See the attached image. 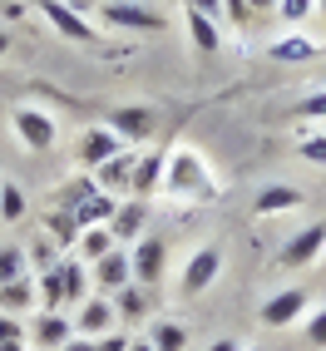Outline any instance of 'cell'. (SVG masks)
Listing matches in <instances>:
<instances>
[{
	"label": "cell",
	"instance_id": "6da1fadb",
	"mask_svg": "<svg viewBox=\"0 0 326 351\" xmlns=\"http://www.w3.org/2000/svg\"><path fill=\"white\" fill-rule=\"evenodd\" d=\"M163 198L173 203H218L223 198V183L218 173L208 169V158L198 149H173L168 163H163Z\"/></svg>",
	"mask_w": 326,
	"mask_h": 351
},
{
	"label": "cell",
	"instance_id": "7a4b0ae2",
	"mask_svg": "<svg viewBox=\"0 0 326 351\" xmlns=\"http://www.w3.org/2000/svg\"><path fill=\"white\" fill-rule=\"evenodd\" d=\"M10 129H15V138H20V144H25L30 154H50V149H55V138H60L55 114H50V109H35V104L10 109Z\"/></svg>",
	"mask_w": 326,
	"mask_h": 351
},
{
	"label": "cell",
	"instance_id": "3957f363",
	"mask_svg": "<svg viewBox=\"0 0 326 351\" xmlns=\"http://www.w3.org/2000/svg\"><path fill=\"white\" fill-rule=\"evenodd\" d=\"M99 20L109 30H129V35H153L163 30V15L149 10V5H138V0H104L99 5Z\"/></svg>",
	"mask_w": 326,
	"mask_h": 351
},
{
	"label": "cell",
	"instance_id": "277c9868",
	"mask_svg": "<svg viewBox=\"0 0 326 351\" xmlns=\"http://www.w3.org/2000/svg\"><path fill=\"white\" fill-rule=\"evenodd\" d=\"M40 15H45V25H50L55 35H64V40H99V30H95V20H89L79 5H69V0H40Z\"/></svg>",
	"mask_w": 326,
	"mask_h": 351
},
{
	"label": "cell",
	"instance_id": "5b68a950",
	"mask_svg": "<svg viewBox=\"0 0 326 351\" xmlns=\"http://www.w3.org/2000/svg\"><path fill=\"white\" fill-rule=\"evenodd\" d=\"M321 252H326V223H307L301 232H292V238L282 243L277 263H282V267H312Z\"/></svg>",
	"mask_w": 326,
	"mask_h": 351
},
{
	"label": "cell",
	"instance_id": "8992f818",
	"mask_svg": "<svg viewBox=\"0 0 326 351\" xmlns=\"http://www.w3.org/2000/svg\"><path fill=\"white\" fill-rule=\"evenodd\" d=\"M129 263H134V282L138 287H158L163 282V263H168V247H163V238H138Z\"/></svg>",
	"mask_w": 326,
	"mask_h": 351
},
{
	"label": "cell",
	"instance_id": "52a82bcc",
	"mask_svg": "<svg viewBox=\"0 0 326 351\" xmlns=\"http://www.w3.org/2000/svg\"><path fill=\"white\" fill-rule=\"evenodd\" d=\"M124 149H129V144H124V138L114 134L109 124H95V129H84V134H79V163H84L89 173H95L99 163H109L114 154H124Z\"/></svg>",
	"mask_w": 326,
	"mask_h": 351
},
{
	"label": "cell",
	"instance_id": "ba28073f",
	"mask_svg": "<svg viewBox=\"0 0 326 351\" xmlns=\"http://www.w3.org/2000/svg\"><path fill=\"white\" fill-rule=\"evenodd\" d=\"M312 307V292L307 287H282L262 302V326H292L301 312Z\"/></svg>",
	"mask_w": 326,
	"mask_h": 351
},
{
	"label": "cell",
	"instance_id": "9c48e42d",
	"mask_svg": "<svg viewBox=\"0 0 326 351\" xmlns=\"http://www.w3.org/2000/svg\"><path fill=\"white\" fill-rule=\"evenodd\" d=\"M218 272H223V247H198L193 257H188V267H183V292L188 297H198V292H208L218 282Z\"/></svg>",
	"mask_w": 326,
	"mask_h": 351
},
{
	"label": "cell",
	"instance_id": "30bf717a",
	"mask_svg": "<svg viewBox=\"0 0 326 351\" xmlns=\"http://www.w3.org/2000/svg\"><path fill=\"white\" fill-rule=\"evenodd\" d=\"M114 134L124 138V144H144V138L153 134V114L144 104H119V109H109V119H104Z\"/></svg>",
	"mask_w": 326,
	"mask_h": 351
},
{
	"label": "cell",
	"instance_id": "8fae6325",
	"mask_svg": "<svg viewBox=\"0 0 326 351\" xmlns=\"http://www.w3.org/2000/svg\"><path fill=\"white\" fill-rule=\"evenodd\" d=\"M114 302H104V297H84L79 302V317H75V337H89V341H99L104 332H114Z\"/></svg>",
	"mask_w": 326,
	"mask_h": 351
},
{
	"label": "cell",
	"instance_id": "7c38bea8",
	"mask_svg": "<svg viewBox=\"0 0 326 351\" xmlns=\"http://www.w3.org/2000/svg\"><path fill=\"white\" fill-rule=\"evenodd\" d=\"M267 55H272L277 64H307V60L321 55V40H316V35H301V30H287V35H277V40L267 45Z\"/></svg>",
	"mask_w": 326,
	"mask_h": 351
},
{
	"label": "cell",
	"instance_id": "4fadbf2b",
	"mask_svg": "<svg viewBox=\"0 0 326 351\" xmlns=\"http://www.w3.org/2000/svg\"><path fill=\"white\" fill-rule=\"evenodd\" d=\"M144 223H149V203L144 198H129V203L114 208L109 232H114V243H138V238H144Z\"/></svg>",
	"mask_w": 326,
	"mask_h": 351
},
{
	"label": "cell",
	"instance_id": "5bb4252c",
	"mask_svg": "<svg viewBox=\"0 0 326 351\" xmlns=\"http://www.w3.org/2000/svg\"><path fill=\"white\" fill-rule=\"evenodd\" d=\"M163 163H168V158H163V154H138L134 158V178H129V193L134 198H153L158 193V183H163Z\"/></svg>",
	"mask_w": 326,
	"mask_h": 351
},
{
	"label": "cell",
	"instance_id": "9a60e30c",
	"mask_svg": "<svg viewBox=\"0 0 326 351\" xmlns=\"http://www.w3.org/2000/svg\"><path fill=\"white\" fill-rule=\"evenodd\" d=\"M95 282H99L104 292H119V287L134 282V263H129L124 247H114L109 257H99V263H95Z\"/></svg>",
	"mask_w": 326,
	"mask_h": 351
},
{
	"label": "cell",
	"instance_id": "2e32d148",
	"mask_svg": "<svg viewBox=\"0 0 326 351\" xmlns=\"http://www.w3.org/2000/svg\"><path fill=\"white\" fill-rule=\"evenodd\" d=\"M301 203H307L301 189H292V183H267L252 208H258V218H272V213H292V208H301Z\"/></svg>",
	"mask_w": 326,
	"mask_h": 351
},
{
	"label": "cell",
	"instance_id": "e0dca14e",
	"mask_svg": "<svg viewBox=\"0 0 326 351\" xmlns=\"http://www.w3.org/2000/svg\"><path fill=\"white\" fill-rule=\"evenodd\" d=\"M134 158L138 154H114L109 163H99V169H95V183H99V189L104 193H129V178H134Z\"/></svg>",
	"mask_w": 326,
	"mask_h": 351
},
{
	"label": "cell",
	"instance_id": "ac0fdd59",
	"mask_svg": "<svg viewBox=\"0 0 326 351\" xmlns=\"http://www.w3.org/2000/svg\"><path fill=\"white\" fill-rule=\"evenodd\" d=\"M69 337H75V322H69L64 312H40V317H35V341H40L45 351L64 346Z\"/></svg>",
	"mask_w": 326,
	"mask_h": 351
},
{
	"label": "cell",
	"instance_id": "d6986e66",
	"mask_svg": "<svg viewBox=\"0 0 326 351\" xmlns=\"http://www.w3.org/2000/svg\"><path fill=\"white\" fill-rule=\"evenodd\" d=\"M188 40H193V50H203V55H218V50H223L218 20L203 15V10H193V5H188Z\"/></svg>",
	"mask_w": 326,
	"mask_h": 351
},
{
	"label": "cell",
	"instance_id": "ffe728a7",
	"mask_svg": "<svg viewBox=\"0 0 326 351\" xmlns=\"http://www.w3.org/2000/svg\"><path fill=\"white\" fill-rule=\"evenodd\" d=\"M25 213H30V198H25V189H20L15 178H5V183H0V223H5V228H15Z\"/></svg>",
	"mask_w": 326,
	"mask_h": 351
},
{
	"label": "cell",
	"instance_id": "44dd1931",
	"mask_svg": "<svg viewBox=\"0 0 326 351\" xmlns=\"http://www.w3.org/2000/svg\"><path fill=\"white\" fill-rule=\"evenodd\" d=\"M114 247H119V243H114L109 228H84L79 232V263H99V257H109Z\"/></svg>",
	"mask_w": 326,
	"mask_h": 351
},
{
	"label": "cell",
	"instance_id": "7402d4cb",
	"mask_svg": "<svg viewBox=\"0 0 326 351\" xmlns=\"http://www.w3.org/2000/svg\"><path fill=\"white\" fill-rule=\"evenodd\" d=\"M35 297H40V312H60L64 307V277H60V267H45L40 272Z\"/></svg>",
	"mask_w": 326,
	"mask_h": 351
},
{
	"label": "cell",
	"instance_id": "603a6c76",
	"mask_svg": "<svg viewBox=\"0 0 326 351\" xmlns=\"http://www.w3.org/2000/svg\"><path fill=\"white\" fill-rule=\"evenodd\" d=\"M60 277H64V307H79V302H84V263H79V257L60 263Z\"/></svg>",
	"mask_w": 326,
	"mask_h": 351
},
{
	"label": "cell",
	"instance_id": "cb8c5ba5",
	"mask_svg": "<svg viewBox=\"0 0 326 351\" xmlns=\"http://www.w3.org/2000/svg\"><path fill=\"white\" fill-rule=\"evenodd\" d=\"M149 341H153V351H183L188 346V332H183L178 322H158L149 332Z\"/></svg>",
	"mask_w": 326,
	"mask_h": 351
},
{
	"label": "cell",
	"instance_id": "d4e9b609",
	"mask_svg": "<svg viewBox=\"0 0 326 351\" xmlns=\"http://www.w3.org/2000/svg\"><path fill=\"white\" fill-rule=\"evenodd\" d=\"M312 10H316V0H277V15H282L287 30H301L312 20Z\"/></svg>",
	"mask_w": 326,
	"mask_h": 351
},
{
	"label": "cell",
	"instance_id": "484cf974",
	"mask_svg": "<svg viewBox=\"0 0 326 351\" xmlns=\"http://www.w3.org/2000/svg\"><path fill=\"white\" fill-rule=\"evenodd\" d=\"M30 297H35V287L25 282V277H20V282H5L0 287V312H25Z\"/></svg>",
	"mask_w": 326,
	"mask_h": 351
},
{
	"label": "cell",
	"instance_id": "4316f807",
	"mask_svg": "<svg viewBox=\"0 0 326 351\" xmlns=\"http://www.w3.org/2000/svg\"><path fill=\"white\" fill-rule=\"evenodd\" d=\"M114 312H124V317H144V287H138V282L119 287V292H114Z\"/></svg>",
	"mask_w": 326,
	"mask_h": 351
},
{
	"label": "cell",
	"instance_id": "83f0119b",
	"mask_svg": "<svg viewBox=\"0 0 326 351\" xmlns=\"http://www.w3.org/2000/svg\"><path fill=\"white\" fill-rule=\"evenodd\" d=\"M20 277H25V252L20 247H0V287L20 282Z\"/></svg>",
	"mask_w": 326,
	"mask_h": 351
},
{
	"label": "cell",
	"instance_id": "f1b7e54d",
	"mask_svg": "<svg viewBox=\"0 0 326 351\" xmlns=\"http://www.w3.org/2000/svg\"><path fill=\"white\" fill-rule=\"evenodd\" d=\"M297 154L307 158V163H316V169H326V134H301Z\"/></svg>",
	"mask_w": 326,
	"mask_h": 351
},
{
	"label": "cell",
	"instance_id": "f546056e",
	"mask_svg": "<svg viewBox=\"0 0 326 351\" xmlns=\"http://www.w3.org/2000/svg\"><path fill=\"white\" fill-rule=\"evenodd\" d=\"M50 228H55V238L69 247V243H79V223H75V213H69V208H64V213H50Z\"/></svg>",
	"mask_w": 326,
	"mask_h": 351
},
{
	"label": "cell",
	"instance_id": "4dcf8cb0",
	"mask_svg": "<svg viewBox=\"0 0 326 351\" xmlns=\"http://www.w3.org/2000/svg\"><path fill=\"white\" fill-rule=\"evenodd\" d=\"M297 114H301V119H326V89H316V95H307V99L297 104Z\"/></svg>",
	"mask_w": 326,
	"mask_h": 351
},
{
	"label": "cell",
	"instance_id": "1f68e13d",
	"mask_svg": "<svg viewBox=\"0 0 326 351\" xmlns=\"http://www.w3.org/2000/svg\"><path fill=\"white\" fill-rule=\"evenodd\" d=\"M0 341H25V322L15 312H0Z\"/></svg>",
	"mask_w": 326,
	"mask_h": 351
},
{
	"label": "cell",
	"instance_id": "d6a6232c",
	"mask_svg": "<svg viewBox=\"0 0 326 351\" xmlns=\"http://www.w3.org/2000/svg\"><path fill=\"white\" fill-rule=\"evenodd\" d=\"M307 341H312V346H321V351H326V307H321V312H312V317H307Z\"/></svg>",
	"mask_w": 326,
	"mask_h": 351
},
{
	"label": "cell",
	"instance_id": "836d02e7",
	"mask_svg": "<svg viewBox=\"0 0 326 351\" xmlns=\"http://www.w3.org/2000/svg\"><path fill=\"white\" fill-rule=\"evenodd\" d=\"M95 351H129V337H119V332H104V337L95 341Z\"/></svg>",
	"mask_w": 326,
	"mask_h": 351
},
{
	"label": "cell",
	"instance_id": "e575fe53",
	"mask_svg": "<svg viewBox=\"0 0 326 351\" xmlns=\"http://www.w3.org/2000/svg\"><path fill=\"white\" fill-rule=\"evenodd\" d=\"M223 10H227L232 20H238V25H242L247 15H252V5H247V0H223Z\"/></svg>",
	"mask_w": 326,
	"mask_h": 351
},
{
	"label": "cell",
	"instance_id": "d590c367",
	"mask_svg": "<svg viewBox=\"0 0 326 351\" xmlns=\"http://www.w3.org/2000/svg\"><path fill=\"white\" fill-rule=\"evenodd\" d=\"M55 351H95V341H89V337H69V341L55 346Z\"/></svg>",
	"mask_w": 326,
	"mask_h": 351
},
{
	"label": "cell",
	"instance_id": "8d00e7d4",
	"mask_svg": "<svg viewBox=\"0 0 326 351\" xmlns=\"http://www.w3.org/2000/svg\"><path fill=\"white\" fill-rule=\"evenodd\" d=\"M188 5H193V10H203V15H213V20H218V10H223V0H188Z\"/></svg>",
	"mask_w": 326,
	"mask_h": 351
},
{
	"label": "cell",
	"instance_id": "74e56055",
	"mask_svg": "<svg viewBox=\"0 0 326 351\" xmlns=\"http://www.w3.org/2000/svg\"><path fill=\"white\" fill-rule=\"evenodd\" d=\"M208 351H242V346H238V341H232V337H218V341H213V346H208Z\"/></svg>",
	"mask_w": 326,
	"mask_h": 351
},
{
	"label": "cell",
	"instance_id": "f35d334b",
	"mask_svg": "<svg viewBox=\"0 0 326 351\" xmlns=\"http://www.w3.org/2000/svg\"><path fill=\"white\" fill-rule=\"evenodd\" d=\"M252 10H277V0H247Z\"/></svg>",
	"mask_w": 326,
	"mask_h": 351
},
{
	"label": "cell",
	"instance_id": "ab89813d",
	"mask_svg": "<svg viewBox=\"0 0 326 351\" xmlns=\"http://www.w3.org/2000/svg\"><path fill=\"white\" fill-rule=\"evenodd\" d=\"M10 45H15V35H10V30H0V55H5Z\"/></svg>",
	"mask_w": 326,
	"mask_h": 351
},
{
	"label": "cell",
	"instance_id": "60d3db41",
	"mask_svg": "<svg viewBox=\"0 0 326 351\" xmlns=\"http://www.w3.org/2000/svg\"><path fill=\"white\" fill-rule=\"evenodd\" d=\"M0 351H25V341H0Z\"/></svg>",
	"mask_w": 326,
	"mask_h": 351
},
{
	"label": "cell",
	"instance_id": "b9f144b4",
	"mask_svg": "<svg viewBox=\"0 0 326 351\" xmlns=\"http://www.w3.org/2000/svg\"><path fill=\"white\" fill-rule=\"evenodd\" d=\"M129 351H153V341H129Z\"/></svg>",
	"mask_w": 326,
	"mask_h": 351
},
{
	"label": "cell",
	"instance_id": "7bdbcfd3",
	"mask_svg": "<svg viewBox=\"0 0 326 351\" xmlns=\"http://www.w3.org/2000/svg\"><path fill=\"white\" fill-rule=\"evenodd\" d=\"M242 351H262V346H242Z\"/></svg>",
	"mask_w": 326,
	"mask_h": 351
},
{
	"label": "cell",
	"instance_id": "ee69618b",
	"mask_svg": "<svg viewBox=\"0 0 326 351\" xmlns=\"http://www.w3.org/2000/svg\"><path fill=\"white\" fill-rule=\"evenodd\" d=\"M321 15H326V0H321Z\"/></svg>",
	"mask_w": 326,
	"mask_h": 351
}]
</instances>
